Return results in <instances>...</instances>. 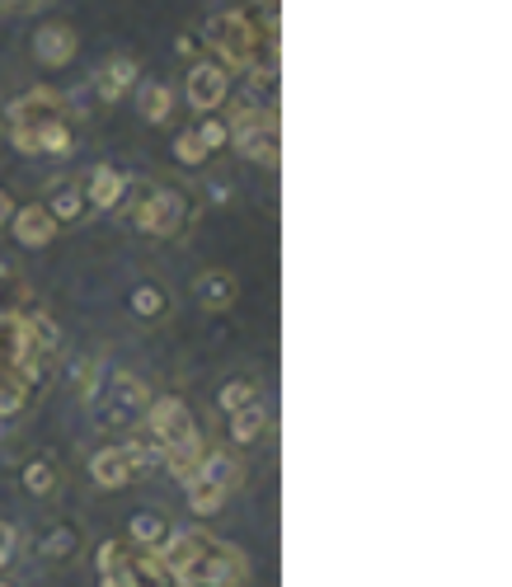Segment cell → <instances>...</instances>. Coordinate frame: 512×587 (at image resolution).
<instances>
[{
  "mask_svg": "<svg viewBox=\"0 0 512 587\" xmlns=\"http://www.w3.org/2000/svg\"><path fill=\"white\" fill-rule=\"evenodd\" d=\"M184 100H188L193 109H198L203 117L216 113V109H222V104L231 100V75H226L222 66H216L212 56H207V62H193L188 81H184Z\"/></svg>",
  "mask_w": 512,
  "mask_h": 587,
  "instance_id": "obj_7",
  "label": "cell"
},
{
  "mask_svg": "<svg viewBox=\"0 0 512 587\" xmlns=\"http://www.w3.org/2000/svg\"><path fill=\"white\" fill-rule=\"evenodd\" d=\"M10 142H14V151L38 155V136H33V132H24V127H19V132H10Z\"/></svg>",
  "mask_w": 512,
  "mask_h": 587,
  "instance_id": "obj_30",
  "label": "cell"
},
{
  "mask_svg": "<svg viewBox=\"0 0 512 587\" xmlns=\"http://www.w3.org/2000/svg\"><path fill=\"white\" fill-rule=\"evenodd\" d=\"M231 127V146L245 155V161H264L278 165V113L273 109H240Z\"/></svg>",
  "mask_w": 512,
  "mask_h": 587,
  "instance_id": "obj_5",
  "label": "cell"
},
{
  "mask_svg": "<svg viewBox=\"0 0 512 587\" xmlns=\"http://www.w3.org/2000/svg\"><path fill=\"white\" fill-rule=\"evenodd\" d=\"M38 555H43L48 564H62V559H75L81 555V532H75L71 522H57L52 532L38 540Z\"/></svg>",
  "mask_w": 512,
  "mask_h": 587,
  "instance_id": "obj_18",
  "label": "cell"
},
{
  "mask_svg": "<svg viewBox=\"0 0 512 587\" xmlns=\"http://www.w3.org/2000/svg\"><path fill=\"white\" fill-rule=\"evenodd\" d=\"M203 38L212 48V62L222 71H231V66L235 71H254V62H259V33H254L249 14H240V10L212 14L203 24Z\"/></svg>",
  "mask_w": 512,
  "mask_h": 587,
  "instance_id": "obj_4",
  "label": "cell"
},
{
  "mask_svg": "<svg viewBox=\"0 0 512 587\" xmlns=\"http://www.w3.org/2000/svg\"><path fill=\"white\" fill-rule=\"evenodd\" d=\"M184 498H188V513L193 517H216L226 507V488L222 484H212V480H203V475H188L184 480Z\"/></svg>",
  "mask_w": 512,
  "mask_h": 587,
  "instance_id": "obj_16",
  "label": "cell"
},
{
  "mask_svg": "<svg viewBox=\"0 0 512 587\" xmlns=\"http://www.w3.org/2000/svg\"><path fill=\"white\" fill-rule=\"evenodd\" d=\"M254 33L264 29V43L268 52H278V33H283V0H254Z\"/></svg>",
  "mask_w": 512,
  "mask_h": 587,
  "instance_id": "obj_24",
  "label": "cell"
},
{
  "mask_svg": "<svg viewBox=\"0 0 512 587\" xmlns=\"http://www.w3.org/2000/svg\"><path fill=\"white\" fill-rule=\"evenodd\" d=\"M14 198H10V188H0V226H10V217H14Z\"/></svg>",
  "mask_w": 512,
  "mask_h": 587,
  "instance_id": "obj_31",
  "label": "cell"
},
{
  "mask_svg": "<svg viewBox=\"0 0 512 587\" xmlns=\"http://www.w3.org/2000/svg\"><path fill=\"white\" fill-rule=\"evenodd\" d=\"M48 212H52V222L62 226V222H81L85 217V193L75 188V184H57L52 193H48V203H43Z\"/></svg>",
  "mask_w": 512,
  "mask_h": 587,
  "instance_id": "obj_21",
  "label": "cell"
},
{
  "mask_svg": "<svg viewBox=\"0 0 512 587\" xmlns=\"http://www.w3.org/2000/svg\"><path fill=\"white\" fill-rule=\"evenodd\" d=\"M94 423L104 428V433H136V428L146 423V409H151V390L146 381L136 377V371H113L104 395H94Z\"/></svg>",
  "mask_w": 512,
  "mask_h": 587,
  "instance_id": "obj_3",
  "label": "cell"
},
{
  "mask_svg": "<svg viewBox=\"0 0 512 587\" xmlns=\"http://www.w3.org/2000/svg\"><path fill=\"white\" fill-rule=\"evenodd\" d=\"M193 297H198L203 310H212V316H222V310H231L235 301H240V282H235L231 268H207L193 278Z\"/></svg>",
  "mask_w": 512,
  "mask_h": 587,
  "instance_id": "obj_10",
  "label": "cell"
},
{
  "mask_svg": "<svg viewBox=\"0 0 512 587\" xmlns=\"http://www.w3.org/2000/svg\"><path fill=\"white\" fill-rule=\"evenodd\" d=\"M142 113H146V123H170V113H174V90L161 85V81H146V85H142Z\"/></svg>",
  "mask_w": 512,
  "mask_h": 587,
  "instance_id": "obj_26",
  "label": "cell"
},
{
  "mask_svg": "<svg viewBox=\"0 0 512 587\" xmlns=\"http://www.w3.org/2000/svg\"><path fill=\"white\" fill-rule=\"evenodd\" d=\"M170 536V522L161 513H132L127 517V545H136V550H161Z\"/></svg>",
  "mask_w": 512,
  "mask_h": 587,
  "instance_id": "obj_17",
  "label": "cell"
},
{
  "mask_svg": "<svg viewBox=\"0 0 512 587\" xmlns=\"http://www.w3.org/2000/svg\"><path fill=\"white\" fill-rule=\"evenodd\" d=\"M155 555L165 564L170 587H245L249 583V559L240 545L207 536V532L170 526V536Z\"/></svg>",
  "mask_w": 512,
  "mask_h": 587,
  "instance_id": "obj_1",
  "label": "cell"
},
{
  "mask_svg": "<svg viewBox=\"0 0 512 587\" xmlns=\"http://www.w3.org/2000/svg\"><path fill=\"white\" fill-rule=\"evenodd\" d=\"M90 480L100 484V488H127L136 480V470H132V461L123 452V442H113V446H104V452L90 456Z\"/></svg>",
  "mask_w": 512,
  "mask_h": 587,
  "instance_id": "obj_14",
  "label": "cell"
},
{
  "mask_svg": "<svg viewBox=\"0 0 512 587\" xmlns=\"http://www.w3.org/2000/svg\"><path fill=\"white\" fill-rule=\"evenodd\" d=\"M10 132H33V127H43V123H52V117H62V94L57 90H29V94H19V100L10 104Z\"/></svg>",
  "mask_w": 512,
  "mask_h": 587,
  "instance_id": "obj_8",
  "label": "cell"
},
{
  "mask_svg": "<svg viewBox=\"0 0 512 587\" xmlns=\"http://www.w3.org/2000/svg\"><path fill=\"white\" fill-rule=\"evenodd\" d=\"M184 217H188V203L180 188H146L132 212V226L155 235V240H174L184 230Z\"/></svg>",
  "mask_w": 512,
  "mask_h": 587,
  "instance_id": "obj_6",
  "label": "cell"
},
{
  "mask_svg": "<svg viewBox=\"0 0 512 587\" xmlns=\"http://www.w3.org/2000/svg\"><path fill=\"white\" fill-rule=\"evenodd\" d=\"M94 569H100V587H142L132 574L127 540H104L100 550H94Z\"/></svg>",
  "mask_w": 512,
  "mask_h": 587,
  "instance_id": "obj_15",
  "label": "cell"
},
{
  "mask_svg": "<svg viewBox=\"0 0 512 587\" xmlns=\"http://www.w3.org/2000/svg\"><path fill=\"white\" fill-rule=\"evenodd\" d=\"M249 404H259V385H254L249 377H235V381H226L222 390H216V409H222V414H240V409H249Z\"/></svg>",
  "mask_w": 512,
  "mask_h": 587,
  "instance_id": "obj_22",
  "label": "cell"
},
{
  "mask_svg": "<svg viewBox=\"0 0 512 587\" xmlns=\"http://www.w3.org/2000/svg\"><path fill=\"white\" fill-rule=\"evenodd\" d=\"M193 132H198V142H203L207 151H222V146H231V127H226V117H216V113H207V117H203V123L193 127Z\"/></svg>",
  "mask_w": 512,
  "mask_h": 587,
  "instance_id": "obj_28",
  "label": "cell"
},
{
  "mask_svg": "<svg viewBox=\"0 0 512 587\" xmlns=\"http://www.w3.org/2000/svg\"><path fill=\"white\" fill-rule=\"evenodd\" d=\"M174 52H180V56H193V52H198V38L180 33V38H174Z\"/></svg>",
  "mask_w": 512,
  "mask_h": 587,
  "instance_id": "obj_32",
  "label": "cell"
},
{
  "mask_svg": "<svg viewBox=\"0 0 512 587\" xmlns=\"http://www.w3.org/2000/svg\"><path fill=\"white\" fill-rule=\"evenodd\" d=\"M142 433L155 442V452H161V465H165L180 484L193 475V470H198V461H203V452H207L203 437H198V423H193L188 404H184L180 395L151 400Z\"/></svg>",
  "mask_w": 512,
  "mask_h": 587,
  "instance_id": "obj_2",
  "label": "cell"
},
{
  "mask_svg": "<svg viewBox=\"0 0 512 587\" xmlns=\"http://www.w3.org/2000/svg\"><path fill=\"white\" fill-rule=\"evenodd\" d=\"M57 488H62V470H57V461L33 456V461L24 465V494H33V498H52Z\"/></svg>",
  "mask_w": 512,
  "mask_h": 587,
  "instance_id": "obj_19",
  "label": "cell"
},
{
  "mask_svg": "<svg viewBox=\"0 0 512 587\" xmlns=\"http://www.w3.org/2000/svg\"><path fill=\"white\" fill-rule=\"evenodd\" d=\"M136 85H142V66H136L132 56H113V62H104L94 71V94H100L104 104H117Z\"/></svg>",
  "mask_w": 512,
  "mask_h": 587,
  "instance_id": "obj_12",
  "label": "cell"
},
{
  "mask_svg": "<svg viewBox=\"0 0 512 587\" xmlns=\"http://www.w3.org/2000/svg\"><path fill=\"white\" fill-rule=\"evenodd\" d=\"M33 136H38V155H71L75 151V136H71V127L62 123V117H52V123H43V127H33Z\"/></svg>",
  "mask_w": 512,
  "mask_h": 587,
  "instance_id": "obj_25",
  "label": "cell"
},
{
  "mask_svg": "<svg viewBox=\"0 0 512 587\" xmlns=\"http://www.w3.org/2000/svg\"><path fill=\"white\" fill-rule=\"evenodd\" d=\"M127 174L123 169H113V165H100V169H90V184L81 188L85 193V207L94 212H117V203L127 198Z\"/></svg>",
  "mask_w": 512,
  "mask_h": 587,
  "instance_id": "obj_13",
  "label": "cell"
},
{
  "mask_svg": "<svg viewBox=\"0 0 512 587\" xmlns=\"http://www.w3.org/2000/svg\"><path fill=\"white\" fill-rule=\"evenodd\" d=\"M268 433V409L264 404H249L240 414H231V442L235 446H254Z\"/></svg>",
  "mask_w": 512,
  "mask_h": 587,
  "instance_id": "obj_20",
  "label": "cell"
},
{
  "mask_svg": "<svg viewBox=\"0 0 512 587\" xmlns=\"http://www.w3.org/2000/svg\"><path fill=\"white\" fill-rule=\"evenodd\" d=\"M127 306H132V316L136 320H161L165 310H170V301H165V291L155 287V282H142V287H132V297H127Z\"/></svg>",
  "mask_w": 512,
  "mask_h": 587,
  "instance_id": "obj_23",
  "label": "cell"
},
{
  "mask_svg": "<svg viewBox=\"0 0 512 587\" xmlns=\"http://www.w3.org/2000/svg\"><path fill=\"white\" fill-rule=\"evenodd\" d=\"M75 48H81V38H75L71 24H62V19H52V24H43L33 33V56L43 66H66L75 62Z\"/></svg>",
  "mask_w": 512,
  "mask_h": 587,
  "instance_id": "obj_11",
  "label": "cell"
},
{
  "mask_svg": "<svg viewBox=\"0 0 512 587\" xmlns=\"http://www.w3.org/2000/svg\"><path fill=\"white\" fill-rule=\"evenodd\" d=\"M10 230H14V240L24 245V249H48V245L57 240V222H52V212H48L43 203H24V207H14Z\"/></svg>",
  "mask_w": 512,
  "mask_h": 587,
  "instance_id": "obj_9",
  "label": "cell"
},
{
  "mask_svg": "<svg viewBox=\"0 0 512 587\" xmlns=\"http://www.w3.org/2000/svg\"><path fill=\"white\" fill-rule=\"evenodd\" d=\"M14 550H19V532H14V522L0 517V569H10Z\"/></svg>",
  "mask_w": 512,
  "mask_h": 587,
  "instance_id": "obj_29",
  "label": "cell"
},
{
  "mask_svg": "<svg viewBox=\"0 0 512 587\" xmlns=\"http://www.w3.org/2000/svg\"><path fill=\"white\" fill-rule=\"evenodd\" d=\"M207 146L198 142V132H184V136H174V161H184L188 169H198V165H207Z\"/></svg>",
  "mask_w": 512,
  "mask_h": 587,
  "instance_id": "obj_27",
  "label": "cell"
}]
</instances>
